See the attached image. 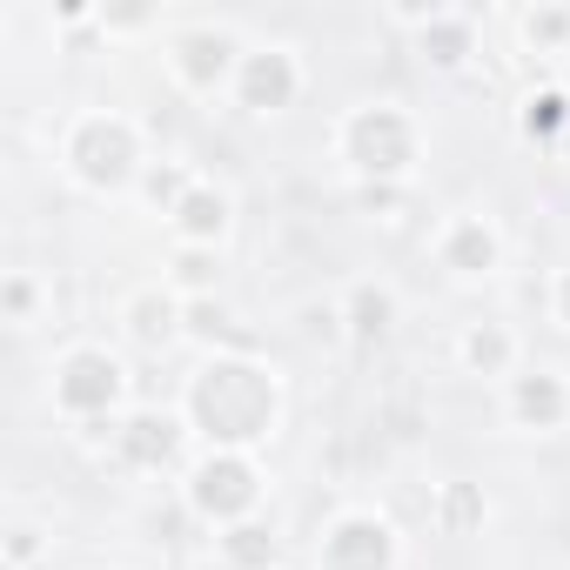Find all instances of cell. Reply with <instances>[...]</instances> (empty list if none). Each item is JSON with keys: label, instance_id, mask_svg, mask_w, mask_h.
Masks as SVG:
<instances>
[{"label": "cell", "instance_id": "1", "mask_svg": "<svg viewBox=\"0 0 570 570\" xmlns=\"http://www.w3.org/2000/svg\"><path fill=\"white\" fill-rule=\"evenodd\" d=\"M188 430L202 436V450H242V456H262L282 430V376L275 363L248 356V350H215L188 370L181 383V403Z\"/></svg>", "mask_w": 570, "mask_h": 570}, {"label": "cell", "instance_id": "2", "mask_svg": "<svg viewBox=\"0 0 570 570\" xmlns=\"http://www.w3.org/2000/svg\"><path fill=\"white\" fill-rule=\"evenodd\" d=\"M330 148L356 188H410V175L423 161V121L403 101H356V108H343Z\"/></svg>", "mask_w": 570, "mask_h": 570}, {"label": "cell", "instance_id": "3", "mask_svg": "<svg viewBox=\"0 0 570 570\" xmlns=\"http://www.w3.org/2000/svg\"><path fill=\"white\" fill-rule=\"evenodd\" d=\"M61 175L88 195H135L148 175L141 121H128L121 108H81L61 128Z\"/></svg>", "mask_w": 570, "mask_h": 570}, {"label": "cell", "instance_id": "4", "mask_svg": "<svg viewBox=\"0 0 570 570\" xmlns=\"http://www.w3.org/2000/svg\"><path fill=\"white\" fill-rule=\"evenodd\" d=\"M48 403L61 423L88 430V436H115V423L128 416V363L108 350V343H75L55 356V376H48Z\"/></svg>", "mask_w": 570, "mask_h": 570}, {"label": "cell", "instance_id": "5", "mask_svg": "<svg viewBox=\"0 0 570 570\" xmlns=\"http://www.w3.org/2000/svg\"><path fill=\"white\" fill-rule=\"evenodd\" d=\"M262 497H268V470H262V456H242V450H202V456L181 470V503H188V517L208 523V530H228V523L262 517Z\"/></svg>", "mask_w": 570, "mask_h": 570}, {"label": "cell", "instance_id": "6", "mask_svg": "<svg viewBox=\"0 0 570 570\" xmlns=\"http://www.w3.org/2000/svg\"><path fill=\"white\" fill-rule=\"evenodd\" d=\"M242 55H248V41H242L228 21H188V28H168V35H161V68H168V81H175L188 101L228 95Z\"/></svg>", "mask_w": 570, "mask_h": 570}, {"label": "cell", "instance_id": "7", "mask_svg": "<svg viewBox=\"0 0 570 570\" xmlns=\"http://www.w3.org/2000/svg\"><path fill=\"white\" fill-rule=\"evenodd\" d=\"M316 570H403V530L376 503H336L309 550Z\"/></svg>", "mask_w": 570, "mask_h": 570}, {"label": "cell", "instance_id": "8", "mask_svg": "<svg viewBox=\"0 0 570 570\" xmlns=\"http://www.w3.org/2000/svg\"><path fill=\"white\" fill-rule=\"evenodd\" d=\"M303 88H309V75H303V55H296L289 41H248V55H242L228 95H235L242 115L268 121V115H289V108L303 101Z\"/></svg>", "mask_w": 570, "mask_h": 570}, {"label": "cell", "instance_id": "9", "mask_svg": "<svg viewBox=\"0 0 570 570\" xmlns=\"http://www.w3.org/2000/svg\"><path fill=\"white\" fill-rule=\"evenodd\" d=\"M430 255H436V268L450 282H490L503 268V228L490 215H476V208H456V215L436 222Z\"/></svg>", "mask_w": 570, "mask_h": 570}, {"label": "cell", "instance_id": "10", "mask_svg": "<svg viewBox=\"0 0 570 570\" xmlns=\"http://www.w3.org/2000/svg\"><path fill=\"white\" fill-rule=\"evenodd\" d=\"M503 423L523 430V436H557L570 423V376L550 370V363H523L503 383Z\"/></svg>", "mask_w": 570, "mask_h": 570}, {"label": "cell", "instance_id": "11", "mask_svg": "<svg viewBox=\"0 0 570 570\" xmlns=\"http://www.w3.org/2000/svg\"><path fill=\"white\" fill-rule=\"evenodd\" d=\"M188 436H195V430H188L181 410H128V416L115 423V456H121L128 470H141V476H161V470L181 463Z\"/></svg>", "mask_w": 570, "mask_h": 570}, {"label": "cell", "instance_id": "12", "mask_svg": "<svg viewBox=\"0 0 570 570\" xmlns=\"http://www.w3.org/2000/svg\"><path fill=\"white\" fill-rule=\"evenodd\" d=\"M336 309H343V343H356V350H383L403 323V296L390 275H356L336 296Z\"/></svg>", "mask_w": 570, "mask_h": 570}, {"label": "cell", "instance_id": "13", "mask_svg": "<svg viewBox=\"0 0 570 570\" xmlns=\"http://www.w3.org/2000/svg\"><path fill=\"white\" fill-rule=\"evenodd\" d=\"M181 316H188V303L168 289V282H141L135 296H121V336H128L135 350H148V356H161V350L188 343Z\"/></svg>", "mask_w": 570, "mask_h": 570}, {"label": "cell", "instance_id": "14", "mask_svg": "<svg viewBox=\"0 0 570 570\" xmlns=\"http://www.w3.org/2000/svg\"><path fill=\"white\" fill-rule=\"evenodd\" d=\"M456 370L476 376V383H510V376L523 370L517 330H510V323H490V316L463 323V330H456Z\"/></svg>", "mask_w": 570, "mask_h": 570}, {"label": "cell", "instance_id": "15", "mask_svg": "<svg viewBox=\"0 0 570 570\" xmlns=\"http://www.w3.org/2000/svg\"><path fill=\"white\" fill-rule=\"evenodd\" d=\"M168 228H175L181 248H222L228 228H235V195H228L215 175H202V181L181 195V208L168 215Z\"/></svg>", "mask_w": 570, "mask_h": 570}, {"label": "cell", "instance_id": "16", "mask_svg": "<svg viewBox=\"0 0 570 570\" xmlns=\"http://www.w3.org/2000/svg\"><path fill=\"white\" fill-rule=\"evenodd\" d=\"M416 55H423V68H436V75H463L470 55H476V14H470V8H443V14L416 35Z\"/></svg>", "mask_w": 570, "mask_h": 570}, {"label": "cell", "instance_id": "17", "mask_svg": "<svg viewBox=\"0 0 570 570\" xmlns=\"http://www.w3.org/2000/svg\"><path fill=\"white\" fill-rule=\"evenodd\" d=\"M430 523H436V537H483V523H490V497H483V483H470V476H450V483H436L430 490Z\"/></svg>", "mask_w": 570, "mask_h": 570}, {"label": "cell", "instance_id": "18", "mask_svg": "<svg viewBox=\"0 0 570 570\" xmlns=\"http://www.w3.org/2000/svg\"><path fill=\"white\" fill-rule=\"evenodd\" d=\"M517 135H523L530 148L563 141V135H570V88H563V81H537V88H523V101H517Z\"/></svg>", "mask_w": 570, "mask_h": 570}, {"label": "cell", "instance_id": "19", "mask_svg": "<svg viewBox=\"0 0 570 570\" xmlns=\"http://www.w3.org/2000/svg\"><path fill=\"white\" fill-rule=\"evenodd\" d=\"M215 557H222L228 570H282V537H275V523L248 517V523L215 530Z\"/></svg>", "mask_w": 570, "mask_h": 570}, {"label": "cell", "instance_id": "20", "mask_svg": "<svg viewBox=\"0 0 570 570\" xmlns=\"http://www.w3.org/2000/svg\"><path fill=\"white\" fill-rule=\"evenodd\" d=\"M215 282H222V248H181L175 242V255H168V289L175 296H215Z\"/></svg>", "mask_w": 570, "mask_h": 570}, {"label": "cell", "instance_id": "21", "mask_svg": "<svg viewBox=\"0 0 570 570\" xmlns=\"http://www.w3.org/2000/svg\"><path fill=\"white\" fill-rule=\"evenodd\" d=\"M195 181H202V175H195L188 161H148V175H141V188H135V195H141V202H148V208H155V215L168 222V215L181 208V195H188Z\"/></svg>", "mask_w": 570, "mask_h": 570}, {"label": "cell", "instance_id": "22", "mask_svg": "<svg viewBox=\"0 0 570 570\" xmlns=\"http://www.w3.org/2000/svg\"><path fill=\"white\" fill-rule=\"evenodd\" d=\"M517 41L530 55H563L570 48V8H523L517 14Z\"/></svg>", "mask_w": 570, "mask_h": 570}, {"label": "cell", "instance_id": "23", "mask_svg": "<svg viewBox=\"0 0 570 570\" xmlns=\"http://www.w3.org/2000/svg\"><path fill=\"white\" fill-rule=\"evenodd\" d=\"M181 303H188V296H181ZM181 330H188V343H202V350L215 356V343L228 336V309H222V296H195L188 316H181Z\"/></svg>", "mask_w": 570, "mask_h": 570}, {"label": "cell", "instance_id": "24", "mask_svg": "<svg viewBox=\"0 0 570 570\" xmlns=\"http://www.w3.org/2000/svg\"><path fill=\"white\" fill-rule=\"evenodd\" d=\"M48 557V530L41 523H8V537H0V570H35Z\"/></svg>", "mask_w": 570, "mask_h": 570}, {"label": "cell", "instance_id": "25", "mask_svg": "<svg viewBox=\"0 0 570 570\" xmlns=\"http://www.w3.org/2000/svg\"><path fill=\"white\" fill-rule=\"evenodd\" d=\"M0 309H8L14 330H35V309H41V282L28 268H8V282H0Z\"/></svg>", "mask_w": 570, "mask_h": 570}, {"label": "cell", "instance_id": "26", "mask_svg": "<svg viewBox=\"0 0 570 570\" xmlns=\"http://www.w3.org/2000/svg\"><path fill=\"white\" fill-rule=\"evenodd\" d=\"M95 28L101 35H148V28H161V14L155 8H101Z\"/></svg>", "mask_w": 570, "mask_h": 570}, {"label": "cell", "instance_id": "27", "mask_svg": "<svg viewBox=\"0 0 570 570\" xmlns=\"http://www.w3.org/2000/svg\"><path fill=\"white\" fill-rule=\"evenodd\" d=\"M550 323H557V330H570V268H557V275H550Z\"/></svg>", "mask_w": 570, "mask_h": 570}, {"label": "cell", "instance_id": "28", "mask_svg": "<svg viewBox=\"0 0 570 570\" xmlns=\"http://www.w3.org/2000/svg\"><path fill=\"white\" fill-rule=\"evenodd\" d=\"M356 202L376 215V208H396V202H403V188H356Z\"/></svg>", "mask_w": 570, "mask_h": 570}, {"label": "cell", "instance_id": "29", "mask_svg": "<svg viewBox=\"0 0 570 570\" xmlns=\"http://www.w3.org/2000/svg\"><path fill=\"white\" fill-rule=\"evenodd\" d=\"M188 570H228V563H222V557H202V563H188Z\"/></svg>", "mask_w": 570, "mask_h": 570}]
</instances>
